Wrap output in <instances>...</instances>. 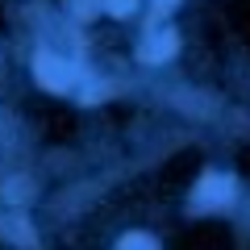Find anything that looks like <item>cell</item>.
Instances as JSON below:
<instances>
[{"label": "cell", "instance_id": "cell-1", "mask_svg": "<svg viewBox=\"0 0 250 250\" xmlns=\"http://www.w3.org/2000/svg\"><path fill=\"white\" fill-rule=\"evenodd\" d=\"M34 80L42 83L46 92H71L75 80H80V71H75V67L62 59V54L38 50V54H34Z\"/></svg>", "mask_w": 250, "mask_h": 250}, {"label": "cell", "instance_id": "cell-2", "mask_svg": "<svg viewBox=\"0 0 250 250\" xmlns=\"http://www.w3.org/2000/svg\"><path fill=\"white\" fill-rule=\"evenodd\" d=\"M233 192H238L233 175H217V171H208V175L196 184V192H192V213H217V208H229Z\"/></svg>", "mask_w": 250, "mask_h": 250}, {"label": "cell", "instance_id": "cell-3", "mask_svg": "<svg viewBox=\"0 0 250 250\" xmlns=\"http://www.w3.org/2000/svg\"><path fill=\"white\" fill-rule=\"evenodd\" d=\"M175 46H179V38L171 34V29H163V34H154V38H146L142 42V59L146 62H163V59H171V54H175Z\"/></svg>", "mask_w": 250, "mask_h": 250}, {"label": "cell", "instance_id": "cell-4", "mask_svg": "<svg viewBox=\"0 0 250 250\" xmlns=\"http://www.w3.org/2000/svg\"><path fill=\"white\" fill-rule=\"evenodd\" d=\"M4 200H13V205H29L34 200V184H29L25 175H17V179H4Z\"/></svg>", "mask_w": 250, "mask_h": 250}, {"label": "cell", "instance_id": "cell-5", "mask_svg": "<svg viewBox=\"0 0 250 250\" xmlns=\"http://www.w3.org/2000/svg\"><path fill=\"white\" fill-rule=\"evenodd\" d=\"M117 250H159V242H154L150 233H125V238L117 242Z\"/></svg>", "mask_w": 250, "mask_h": 250}, {"label": "cell", "instance_id": "cell-6", "mask_svg": "<svg viewBox=\"0 0 250 250\" xmlns=\"http://www.w3.org/2000/svg\"><path fill=\"white\" fill-rule=\"evenodd\" d=\"M100 9L113 13V17H129V13L138 9V0H100Z\"/></svg>", "mask_w": 250, "mask_h": 250}, {"label": "cell", "instance_id": "cell-7", "mask_svg": "<svg viewBox=\"0 0 250 250\" xmlns=\"http://www.w3.org/2000/svg\"><path fill=\"white\" fill-rule=\"evenodd\" d=\"M67 4H71V13L80 21H88V17H96V13H100V0H67Z\"/></svg>", "mask_w": 250, "mask_h": 250}, {"label": "cell", "instance_id": "cell-8", "mask_svg": "<svg viewBox=\"0 0 250 250\" xmlns=\"http://www.w3.org/2000/svg\"><path fill=\"white\" fill-rule=\"evenodd\" d=\"M175 4H179V0H154V9H159V13H167V9H175Z\"/></svg>", "mask_w": 250, "mask_h": 250}]
</instances>
